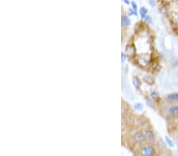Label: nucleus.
I'll list each match as a JSON object with an SVG mask.
<instances>
[{"label":"nucleus","instance_id":"nucleus-1","mask_svg":"<svg viewBox=\"0 0 178 156\" xmlns=\"http://www.w3.org/2000/svg\"><path fill=\"white\" fill-rule=\"evenodd\" d=\"M132 139H133V141L136 144H142L143 143L145 140H146V137H145V134L141 132V131H138V132H136L133 136H132Z\"/></svg>","mask_w":178,"mask_h":156},{"label":"nucleus","instance_id":"nucleus-2","mask_svg":"<svg viewBox=\"0 0 178 156\" xmlns=\"http://www.w3.org/2000/svg\"><path fill=\"white\" fill-rule=\"evenodd\" d=\"M143 156H153L154 154V149L151 146H144L141 149Z\"/></svg>","mask_w":178,"mask_h":156},{"label":"nucleus","instance_id":"nucleus-3","mask_svg":"<svg viewBox=\"0 0 178 156\" xmlns=\"http://www.w3.org/2000/svg\"><path fill=\"white\" fill-rule=\"evenodd\" d=\"M144 134H145V137H146V140L149 143H152L154 141V133L151 131L150 129H146L144 132Z\"/></svg>","mask_w":178,"mask_h":156},{"label":"nucleus","instance_id":"nucleus-4","mask_svg":"<svg viewBox=\"0 0 178 156\" xmlns=\"http://www.w3.org/2000/svg\"><path fill=\"white\" fill-rule=\"evenodd\" d=\"M138 63H139L141 66H147V64L150 61V58L147 55H142L139 56V58H138Z\"/></svg>","mask_w":178,"mask_h":156},{"label":"nucleus","instance_id":"nucleus-5","mask_svg":"<svg viewBox=\"0 0 178 156\" xmlns=\"http://www.w3.org/2000/svg\"><path fill=\"white\" fill-rule=\"evenodd\" d=\"M126 53L128 56H132L135 55V47L134 46H131V45H129V46L127 47L126 48Z\"/></svg>","mask_w":178,"mask_h":156},{"label":"nucleus","instance_id":"nucleus-6","mask_svg":"<svg viewBox=\"0 0 178 156\" xmlns=\"http://www.w3.org/2000/svg\"><path fill=\"white\" fill-rule=\"evenodd\" d=\"M169 114L172 116L178 115V106H173L169 109Z\"/></svg>","mask_w":178,"mask_h":156},{"label":"nucleus","instance_id":"nucleus-7","mask_svg":"<svg viewBox=\"0 0 178 156\" xmlns=\"http://www.w3.org/2000/svg\"><path fill=\"white\" fill-rule=\"evenodd\" d=\"M122 24L125 27H127V26H129L131 24V21L130 19L128 18V17L127 16H123L122 17Z\"/></svg>","mask_w":178,"mask_h":156},{"label":"nucleus","instance_id":"nucleus-8","mask_svg":"<svg viewBox=\"0 0 178 156\" xmlns=\"http://www.w3.org/2000/svg\"><path fill=\"white\" fill-rule=\"evenodd\" d=\"M132 82H133V84H134L135 88H139V87H140V85H141V83H140V81H139V79H138V77L134 76L133 79H132Z\"/></svg>","mask_w":178,"mask_h":156},{"label":"nucleus","instance_id":"nucleus-9","mask_svg":"<svg viewBox=\"0 0 178 156\" xmlns=\"http://www.w3.org/2000/svg\"><path fill=\"white\" fill-rule=\"evenodd\" d=\"M147 9H146L145 7H141L140 8V10H139V13H140V15H141V17L143 18V19H144L145 17H147Z\"/></svg>","mask_w":178,"mask_h":156},{"label":"nucleus","instance_id":"nucleus-10","mask_svg":"<svg viewBox=\"0 0 178 156\" xmlns=\"http://www.w3.org/2000/svg\"><path fill=\"white\" fill-rule=\"evenodd\" d=\"M167 99L173 101H178V93H173L167 96Z\"/></svg>","mask_w":178,"mask_h":156},{"label":"nucleus","instance_id":"nucleus-11","mask_svg":"<svg viewBox=\"0 0 178 156\" xmlns=\"http://www.w3.org/2000/svg\"><path fill=\"white\" fill-rule=\"evenodd\" d=\"M158 96H159V95H158V92H156V91H152V92H150V97L152 98L154 100L157 99L158 98Z\"/></svg>","mask_w":178,"mask_h":156},{"label":"nucleus","instance_id":"nucleus-12","mask_svg":"<svg viewBox=\"0 0 178 156\" xmlns=\"http://www.w3.org/2000/svg\"><path fill=\"white\" fill-rule=\"evenodd\" d=\"M144 81H146L147 83L151 84L153 83V81H154V79L152 78V76H145V78H144Z\"/></svg>","mask_w":178,"mask_h":156},{"label":"nucleus","instance_id":"nucleus-13","mask_svg":"<svg viewBox=\"0 0 178 156\" xmlns=\"http://www.w3.org/2000/svg\"><path fill=\"white\" fill-rule=\"evenodd\" d=\"M134 107H135V110H143V105L142 103H140V102H137V103H135V104Z\"/></svg>","mask_w":178,"mask_h":156},{"label":"nucleus","instance_id":"nucleus-14","mask_svg":"<svg viewBox=\"0 0 178 156\" xmlns=\"http://www.w3.org/2000/svg\"><path fill=\"white\" fill-rule=\"evenodd\" d=\"M166 143L167 144L170 146V147H173V141L171 140V139L170 138H169L168 136H166Z\"/></svg>","mask_w":178,"mask_h":156},{"label":"nucleus","instance_id":"nucleus-15","mask_svg":"<svg viewBox=\"0 0 178 156\" xmlns=\"http://www.w3.org/2000/svg\"><path fill=\"white\" fill-rule=\"evenodd\" d=\"M126 55H125V53H123V52H122V54H121V61L122 62H124L125 61H126Z\"/></svg>","mask_w":178,"mask_h":156},{"label":"nucleus","instance_id":"nucleus-16","mask_svg":"<svg viewBox=\"0 0 178 156\" xmlns=\"http://www.w3.org/2000/svg\"><path fill=\"white\" fill-rule=\"evenodd\" d=\"M145 19V21H147V22H149V23H150L151 21H152V19H151V17L149 16V15H147V17L144 18Z\"/></svg>","mask_w":178,"mask_h":156},{"label":"nucleus","instance_id":"nucleus-17","mask_svg":"<svg viewBox=\"0 0 178 156\" xmlns=\"http://www.w3.org/2000/svg\"><path fill=\"white\" fill-rule=\"evenodd\" d=\"M130 13H131V14H132V15H137L138 14L137 10H135L133 9H130Z\"/></svg>","mask_w":178,"mask_h":156},{"label":"nucleus","instance_id":"nucleus-18","mask_svg":"<svg viewBox=\"0 0 178 156\" xmlns=\"http://www.w3.org/2000/svg\"><path fill=\"white\" fill-rule=\"evenodd\" d=\"M131 6H132V9L133 10H137V5H136V3H135V2H132L131 3Z\"/></svg>","mask_w":178,"mask_h":156},{"label":"nucleus","instance_id":"nucleus-19","mask_svg":"<svg viewBox=\"0 0 178 156\" xmlns=\"http://www.w3.org/2000/svg\"><path fill=\"white\" fill-rule=\"evenodd\" d=\"M147 105H148L150 107H151V108L153 107V105H152V103H151V102H150V99H147Z\"/></svg>","mask_w":178,"mask_h":156},{"label":"nucleus","instance_id":"nucleus-20","mask_svg":"<svg viewBox=\"0 0 178 156\" xmlns=\"http://www.w3.org/2000/svg\"><path fill=\"white\" fill-rule=\"evenodd\" d=\"M150 5L152 6V7H154V6H155V3H154V0H150Z\"/></svg>","mask_w":178,"mask_h":156},{"label":"nucleus","instance_id":"nucleus-21","mask_svg":"<svg viewBox=\"0 0 178 156\" xmlns=\"http://www.w3.org/2000/svg\"><path fill=\"white\" fill-rule=\"evenodd\" d=\"M123 1H124V3H126V4H129L130 3H129V0H123Z\"/></svg>","mask_w":178,"mask_h":156}]
</instances>
